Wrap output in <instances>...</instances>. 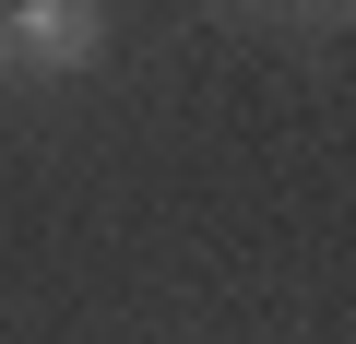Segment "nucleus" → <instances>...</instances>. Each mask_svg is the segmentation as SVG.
I'll return each instance as SVG.
<instances>
[{
	"label": "nucleus",
	"instance_id": "f257e3e1",
	"mask_svg": "<svg viewBox=\"0 0 356 344\" xmlns=\"http://www.w3.org/2000/svg\"><path fill=\"white\" fill-rule=\"evenodd\" d=\"M0 36H13L24 60H48V72H72V60H95V13H83V0H36V13H13Z\"/></svg>",
	"mask_w": 356,
	"mask_h": 344
},
{
	"label": "nucleus",
	"instance_id": "f03ea898",
	"mask_svg": "<svg viewBox=\"0 0 356 344\" xmlns=\"http://www.w3.org/2000/svg\"><path fill=\"white\" fill-rule=\"evenodd\" d=\"M0 60H13V36H0Z\"/></svg>",
	"mask_w": 356,
	"mask_h": 344
}]
</instances>
